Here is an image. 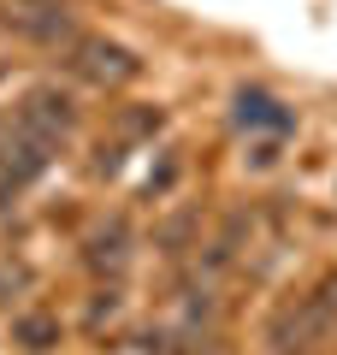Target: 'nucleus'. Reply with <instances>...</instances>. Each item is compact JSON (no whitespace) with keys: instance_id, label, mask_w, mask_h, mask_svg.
Wrapping results in <instances>:
<instances>
[{"instance_id":"obj_1","label":"nucleus","mask_w":337,"mask_h":355,"mask_svg":"<svg viewBox=\"0 0 337 355\" xmlns=\"http://www.w3.org/2000/svg\"><path fill=\"white\" fill-rule=\"evenodd\" d=\"M77 71L95 77V83H125V77H137V60L125 48H112V42H83L77 48Z\"/></svg>"},{"instance_id":"obj_2","label":"nucleus","mask_w":337,"mask_h":355,"mask_svg":"<svg viewBox=\"0 0 337 355\" xmlns=\"http://www.w3.org/2000/svg\"><path fill=\"white\" fill-rule=\"evenodd\" d=\"M237 125H290V113H278L273 95H261V89H249V95H237Z\"/></svg>"},{"instance_id":"obj_3","label":"nucleus","mask_w":337,"mask_h":355,"mask_svg":"<svg viewBox=\"0 0 337 355\" xmlns=\"http://www.w3.org/2000/svg\"><path fill=\"white\" fill-rule=\"evenodd\" d=\"M18 338H24V349H48L53 326H48V320H24V326H18Z\"/></svg>"}]
</instances>
